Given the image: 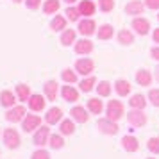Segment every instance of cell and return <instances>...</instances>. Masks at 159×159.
I'll use <instances>...</instances> for the list:
<instances>
[{
    "label": "cell",
    "instance_id": "681fc988",
    "mask_svg": "<svg viewBox=\"0 0 159 159\" xmlns=\"http://www.w3.org/2000/svg\"><path fill=\"white\" fill-rule=\"evenodd\" d=\"M157 18H159V15H157Z\"/></svg>",
    "mask_w": 159,
    "mask_h": 159
},
{
    "label": "cell",
    "instance_id": "7c38bea8",
    "mask_svg": "<svg viewBox=\"0 0 159 159\" xmlns=\"http://www.w3.org/2000/svg\"><path fill=\"white\" fill-rule=\"evenodd\" d=\"M61 118H63V111L59 107H52L48 109V113H47V116H45V120H47V123H57L61 122Z\"/></svg>",
    "mask_w": 159,
    "mask_h": 159
},
{
    "label": "cell",
    "instance_id": "e575fe53",
    "mask_svg": "<svg viewBox=\"0 0 159 159\" xmlns=\"http://www.w3.org/2000/svg\"><path fill=\"white\" fill-rule=\"evenodd\" d=\"M65 15L68 16V20H70V22H77V20H79V16H80V11H79V7H68Z\"/></svg>",
    "mask_w": 159,
    "mask_h": 159
},
{
    "label": "cell",
    "instance_id": "8d00e7d4",
    "mask_svg": "<svg viewBox=\"0 0 159 159\" xmlns=\"http://www.w3.org/2000/svg\"><path fill=\"white\" fill-rule=\"evenodd\" d=\"M50 147L56 150V148H61L63 147V138L57 136V134H54V136H50Z\"/></svg>",
    "mask_w": 159,
    "mask_h": 159
},
{
    "label": "cell",
    "instance_id": "4fadbf2b",
    "mask_svg": "<svg viewBox=\"0 0 159 159\" xmlns=\"http://www.w3.org/2000/svg\"><path fill=\"white\" fill-rule=\"evenodd\" d=\"M29 107L32 111H43L45 109V100L41 95H30L29 98Z\"/></svg>",
    "mask_w": 159,
    "mask_h": 159
},
{
    "label": "cell",
    "instance_id": "ba28073f",
    "mask_svg": "<svg viewBox=\"0 0 159 159\" xmlns=\"http://www.w3.org/2000/svg\"><path fill=\"white\" fill-rule=\"evenodd\" d=\"M95 29H97V25H95L93 20H80L79 22V32L82 36H91V34H95Z\"/></svg>",
    "mask_w": 159,
    "mask_h": 159
},
{
    "label": "cell",
    "instance_id": "d6a6232c",
    "mask_svg": "<svg viewBox=\"0 0 159 159\" xmlns=\"http://www.w3.org/2000/svg\"><path fill=\"white\" fill-rule=\"evenodd\" d=\"M61 75H63V80H65V82H68V84H73V82L77 80V75H75V72H72L70 68L63 70V73H61Z\"/></svg>",
    "mask_w": 159,
    "mask_h": 159
},
{
    "label": "cell",
    "instance_id": "2e32d148",
    "mask_svg": "<svg viewBox=\"0 0 159 159\" xmlns=\"http://www.w3.org/2000/svg\"><path fill=\"white\" fill-rule=\"evenodd\" d=\"M79 11H80V15H84V16H91L95 13V4L91 2V0H80V4H79Z\"/></svg>",
    "mask_w": 159,
    "mask_h": 159
},
{
    "label": "cell",
    "instance_id": "5bb4252c",
    "mask_svg": "<svg viewBox=\"0 0 159 159\" xmlns=\"http://www.w3.org/2000/svg\"><path fill=\"white\" fill-rule=\"evenodd\" d=\"M91 50H93V43L89 39H80V41L75 43V52L77 54H89Z\"/></svg>",
    "mask_w": 159,
    "mask_h": 159
},
{
    "label": "cell",
    "instance_id": "bcb514c9",
    "mask_svg": "<svg viewBox=\"0 0 159 159\" xmlns=\"http://www.w3.org/2000/svg\"><path fill=\"white\" fill-rule=\"evenodd\" d=\"M66 4H73V2H75V0H65Z\"/></svg>",
    "mask_w": 159,
    "mask_h": 159
},
{
    "label": "cell",
    "instance_id": "cb8c5ba5",
    "mask_svg": "<svg viewBox=\"0 0 159 159\" xmlns=\"http://www.w3.org/2000/svg\"><path fill=\"white\" fill-rule=\"evenodd\" d=\"M0 102H2V106H6V107H13V104H15V95L11 93V91H2Z\"/></svg>",
    "mask_w": 159,
    "mask_h": 159
},
{
    "label": "cell",
    "instance_id": "ee69618b",
    "mask_svg": "<svg viewBox=\"0 0 159 159\" xmlns=\"http://www.w3.org/2000/svg\"><path fill=\"white\" fill-rule=\"evenodd\" d=\"M152 38H154V41H156V43H159V29H156V30H154V34H152Z\"/></svg>",
    "mask_w": 159,
    "mask_h": 159
},
{
    "label": "cell",
    "instance_id": "30bf717a",
    "mask_svg": "<svg viewBox=\"0 0 159 159\" xmlns=\"http://www.w3.org/2000/svg\"><path fill=\"white\" fill-rule=\"evenodd\" d=\"M47 139H48V127H41V129L36 130V134H34V145L38 147H43L47 143Z\"/></svg>",
    "mask_w": 159,
    "mask_h": 159
},
{
    "label": "cell",
    "instance_id": "4316f807",
    "mask_svg": "<svg viewBox=\"0 0 159 159\" xmlns=\"http://www.w3.org/2000/svg\"><path fill=\"white\" fill-rule=\"evenodd\" d=\"M59 9V0H47L43 6V11L47 15H52V13H56Z\"/></svg>",
    "mask_w": 159,
    "mask_h": 159
},
{
    "label": "cell",
    "instance_id": "f546056e",
    "mask_svg": "<svg viewBox=\"0 0 159 159\" xmlns=\"http://www.w3.org/2000/svg\"><path fill=\"white\" fill-rule=\"evenodd\" d=\"M118 41L123 45H129L134 41V36H132V32H129V30H120V34H118Z\"/></svg>",
    "mask_w": 159,
    "mask_h": 159
},
{
    "label": "cell",
    "instance_id": "484cf974",
    "mask_svg": "<svg viewBox=\"0 0 159 159\" xmlns=\"http://www.w3.org/2000/svg\"><path fill=\"white\" fill-rule=\"evenodd\" d=\"M97 36H98V39H109V38L113 36V27L111 25H102L100 29H98V32H97Z\"/></svg>",
    "mask_w": 159,
    "mask_h": 159
},
{
    "label": "cell",
    "instance_id": "8992f818",
    "mask_svg": "<svg viewBox=\"0 0 159 159\" xmlns=\"http://www.w3.org/2000/svg\"><path fill=\"white\" fill-rule=\"evenodd\" d=\"M23 116H25V109H23L22 106H16V107H11L7 113H6V120L15 123V122H20Z\"/></svg>",
    "mask_w": 159,
    "mask_h": 159
},
{
    "label": "cell",
    "instance_id": "7402d4cb",
    "mask_svg": "<svg viewBox=\"0 0 159 159\" xmlns=\"http://www.w3.org/2000/svg\"><path fill=\"white\" fill-rule=\"evenodd\" d=\"M88 109H89L93 115H100L102 109H104L102 100H98V98H89V100H88Z\"/></svg>",
    "mask_w": 159,
    "mask_h": 159
},
{
    "label": "cell",
    "instance_id": "e0dca14e",
    "mask_svg": "<svg viewBox=\"0 0 159 159\" xmlns=\"http://www.w3.org/2000/svg\"><path fill=\"white\" fill-rule=\"evenodd\" d=\"M122 143H123V148L127 152H136L138 147H139V145H138V139L134 136H125L122 139Z\"/></svg>",
    "mask_w": 159,
    "mask_h": 159
},
{
    "label": "cell",
    "instance_id": "7bdbcfd3",
    "mask_svg": "<svg viewBox=\"0 0 159 159\" xmlns=\"http://www.w3.org/2000/svg\"><path fill=\"white\" fill-rule=\"evenodd\" d=\"M150 54H152V57H154V59H157V61H159V47H154Z\"/></svg>",
    "mask_w": 159,
    "mask_h": 159
},
{
    "label": "cell",
    "instance_id": "9a60e30c",
    "mask_svg": "<svg viewBox=\"0 0 159 159\" xmlns=\"http://www.w3.org/2000/svg\"><path fill=\"white\" fill-rule=\"evenodd\" d=\"M70 115H72V118L75 120V122H80V123L88 122V118H89L88 113L84 111V107H79V106H77V107H73L72 111H70Z\"/></svg>",
    "mask_w": 159,
    "mask_h": 159
},
{
    "label": "cell",
    "instance_id": "ab89813d",
    "mask_svg": "<svg viewBox=\"0 0 159 159\" xmlns=\"http://www.w3.org/2000/svg\"><path fill=\"white\" fill-rule=\"evenodd\" d=\"M32 159H50V156L47 150H36L32 154Z\"/></svg>",
    "mask_w": 159,
    "mask_h": 159
},
{
    "label": "cell",
    "instance_id": "60d3db41",
    "mask_svg": "<svg viewBox=\"0 0 159 159\" xmlns=\"http://www.w3.org/2000/svg\"><path fill=\"white\" fill-rule=\"evenodd\" d=\"M25 4H27V7L29 9H36V7H39L41 0H25Z\"/></svg>",
    "mask_w": 159,
    "mask_h": 159
},
{
    "label": "cell",
    "instance_id": "836d02e7",
    "mask_svg": "<svg viewBox=\"0 0 159 159\" xmlns=\"http://www.w3.org/2000/svg\"><path fill=\"white\" fill-rule=\"evenodd\" d=\"M73 130H75V125H73L72 120H63L61 122V132L63 134H72Z\"/></svg>",
    "mask_w": 159,
    "mask_h": 159
},
{
    "label": "cell",
    "instance_id": "5b68a950",
    "mask_svg": "<svg viewBox=\"0 0 159 159\" xmlns=\"http://www.w3.org/2000/svg\"><path fill=\"white\" fill-rule=\"evenodd\" d=\"M39 123H41V118L36 115H27L23 118V130L25 132H30V130H34L39 127Z\"/></svg>",
    "mask_w": 159,
    "mask_h": 159
},
{
    "label": "cell",
    "instance_id": "d4e9b609",
    "mask_svg": "<svg viewBox=\"0 0 159 159\" xmlns=\"http://www.w3.org/2000/svg\"><path fill=\"white\" fill-rule=\"evenodd\" d=\"M16 93L20 97V100H23V102H27L30 98V89H29V86H25V84H18V86H16Z\"/></svg>",
    "mask_w": 159,
    "mask_h": 159
},
{
    "label": "cell",
    "instance_id": "ac0fdd59",
    "mask_svg": "<svg viewBox=\"0 0 159 159\" xmlns=\"http://www.w3.org/2000/svg\"><path fill=\"white\" fill-rule=\"evenodd\" d=\"M45 93H47V97L50 100H56V97H57V82L56 80H48L45 84Z\"/></svg>",
    "mask_w": 159,
    "mask_h": 159
},
{
    "label": "cell",
    "instance_id": "f1b7e54d",
    "mask_svg": "<svg viewBox=\"0 0 159 159\" xmlns=\"http://www.w3.org/2000/svg\"><path fill=\"white\" fill-rule=\"evenodd\" d=\"M75 41V30L72 29H66L65 32H63V36H61V43L63 45H70Z\"/></svg>",
    "mask_w": 159,
    "mask_h": 159
},
{
    "label": "cell",
    "instance_id": "d590c367",
    "mask_svg": "<svg viewBox=\"0 0 159 159\" xmlns=\"http://www.w3.org/2000/svg\"><path fill=\"white\" fill-rule=\"evenodd\" d=\"M98 6H100V9L104 13H109L115 7V0H98Z\"/></svg>",
    "mask_w": 159,
    "mask_h": 159
},
{
    "label": "cell",
    "instance_id": "1f68e13d",
    "mask_svg": "<svg viewBox=\"0 0 159 159\" xmlns=\"http://www.w3.org/2000/svg\"><path fill=\"white\" fill-rule=\"evenodd\" d=\"M50 27L54 30H61V29H65L66 27V20L63 18V16H56L54 20L50 22Z\"/></svg>",
    "mask_w": 159,
    "mask_h": 159
},
{
    "label": "cell",
    "instance_id": "74e56055",
    "mask_svg": "<svg viewBox=\"0 0 159 159\" xmlns=\"http://www.w3.org/2000/svg\"><path fill=\"white\" fill-rule=\"evenodd\" d=\"M148 150L154 154H159V138H150L148 139Z\"/></svg>",
    "mask_w": 159,
    "mask_h": 159
},
{
    "label": "cell",
    "instance_id": "83f0119b",
    "mask_svg": "<svg viewBox=\"0 0 159 159\" xmlns=\"http://www.w3.org/2000/svg\"><path fill=\"white\" fill-rule=\"evenodd\" d=\"M80 89L84 91V93H88V91H91L95 86V77H86V79H82L80 80Z\"/></svg>",
    "mask_w": 159,
    "mask_h": 159
},
{
    "label": "cell",
    "instance_id": "c3c4849f",
    "mask_svg": "<svg viewBox=\"0 0 159 159\" xmlns=\"http://www.w3.org/2000/svg\"><path fill=\"white\" fill-rule=\"evenodd\" d=\"M148 159H154V157H148Z\"/></svg>",
    "mask_w": 159,
    "mask_h": 159
},
{
    "label": "cell",
    "instance_id": "6da1fadb",
    "mask_svg": "<svg viewBox=\"0 0 159 159\" xmlns=\"http://www.w3.org/2000/svg\"><path fill=\"white\" fill-rule=\"evenodd\" d=\"M106 113H107V118H109V120H113V122L120 120V118L123 116V106H122V102H118V100H109Z\"/></svg>",
    "mask_w": 159,
    "mask_h": 159
},
{
    "label": "cell",
    "instance_id": "277c9868",
    "mask_svg": "<svg viewBox=\"0 0 159 159\" xmlns=\"http://www.w3.org/2000/svg\"><path fill=\"white\" fill-rule=\"evenodd\" d=\"M4 141H6L9 148H16L20 145V136H18V132L15 129H7L4 132Z\"/></svg>",
    "mask_w": 159,
    "mask_h": 159
},
{
    "label": "cell",
    "instance_id": "603a6c76",
    "mask_svg": "<svg viewBox=\"0 0 159 159\" xmlns=\"http://www.w3.org/2000/svg\"><path fill=\"white\" fill-rule=\"evenodd\" d=\"M129 104H130V107H134V109H143L147 100H145L143 95H132V98L129 100Z\"/></svg>",
    "mask_w": 159,
    "mask_h": 159
},
{
    "label": "cell",
    "instance_id": "d6986e66",
    "mask_svg": "<svg viewBox=\"0 0 159 159\" xmlns=\"http://www.w3.org/2000/svg\"><path fill=\"white\" fill-rule=\"evenodd\" d=\"M115 88H116V93L120 95V97H125V95L130 93V84L127 82V80H122V79L116 80Z\"/></svg>",
    "mask_w": 159,
    "mask_h": 159
},
{
    "label": "cell",
    "instance_id": "9c48e42d",
    "mask_svg": "<svg viewBox=\"0 0 159 159\" xmlns=\"http://www.w3.org/2000/svg\"><path fill=\"white\" fill-rule=\"evenodd\" d=\"M143 11H145V4L139 2V0H132V2H129L125 6V13L127 15H141Z\"/></svg>",
    "mask_w": 159,
    "mask_h": 159
},
{
    "label": "cell",
    "instance_id": "f6af8a7d",
    "mask_svg": "<svg viewBox=\"0 0 159 159\" xmlns=\"http://www.w3.org/2000/svg\"><path fill=\"white\" fill-rule=\"evenodd\" d=\"M156 79L159 80V66H157V68H156Z\"/></svg>",
    "mask_w": 159,
    "mask_h": 159
},
{
    "label": "cell",
    "instance_id": "3957f363",
    "mask_svg": "<svg viewBox=\"0 0 159 159\" xmlns=\"http://www.w3.org/2000/svg\"><path fill=\"white\" fill-rule=\"evenodd\" d=\"M75 70L80 73V75H89V73L93 72V61L91 59H79L77 63H75Z\"/></svg>",
    "mask_w": 159,
    "mask_h": 159
},
{
    "label": "cell",
    "instance_id": "b9f144b4",
    "mask_svg": "<svg viewBox=\"0 0 159 159\" xmlns=\"http://www.w3.org/2000/svg\"><path fill=\"white\" fill-rule=\"evenodd\" d=\"M145 6L150 9H159V0H145Z\"/></svg>",
    "mask_w": 159,
    "mask_h": 159
},
{
    "label": "cell",
    "instance_id": "52a82bcc",
    "mask_svg": "<svg viewBox=\"0 0 159 159\" xmlns=\"http://www.w3.org/2000/svg\"><path fill=\"white\" fill-rule=\"evenodd\" d=\"M98 129L102 130V132H106V134H116L118 132V125H116L113 120H109V118H106V120H98Z\"/></svg>",
    "mask_w": 159,
    "mask_h": 159
},
{
    "label": "cell",
    "instance_id": "4dcf8cb0",
    "mask_svg": "<svg viewBox=\"0 0 159 159\" xmlns=\"http://www.w3.org/2000/svg\"><path fill=\"white\" fill-rule=\"evenodd\" d=\"M97 91H98L100 97H107L111 93V84H109L107 80H102V82H98V86H97Z\"/></svg>",
    "mask_w": 159,
    "mask_h": 159
},
{
    "label": "cell",
    "instance_id": "7a4b0ae2",
    "mask_svg": "<svg viewBox=\"0 0 159 159\" xmlns=\"http://www.w3.org/2000/svg\"><path fill=\"white\" fill-rule=\"evenodd\" d=\"M127 118H129L130 125H136V127H141V125L147 123V116L143 115L141 109H134V111H130L129 115H127Z\"/></svg>",
    "mask_w": 159,
    "mask_h": 159
},
{
    "label": "cell",
    "instance_id": "f35d334b",
    "mask_svg": "<svg viewBox=\"0 0 159 159\" xmlns=\"http://www.w3.org/2000/svg\"><path fill=\"white\" fill-rule=\"evenodd\" d=\"M148 98H150V102L156 107H159V89H150L148 91Z\"/></svg>",
    "mask_w": 159,
    "mask_h": 159
},
{
    "label": "cell",
    "instance_id": "7dc6e473",
    "mask_svg": "<svg viewBox=\"0 0 159 159\" xmlns=\"http://www.w3.org/2000/svg\"><path fill=\"white\" fill-rule=\"evenodd\" d=\"M13 2H22V0H13Z\"/></svg>",
    "mask_w": 159,
    "mask_h": 159
},
{
    "label": "cell",
    "instance_id": "44dd1931",
    "mask_svg": "<svg viewBox=\"0 0 159 159\" xmlns=\"http://www.w3.org/2000/svg\"><path fill=\"white\" fill-rule=\"evenodd\" d=\"M61 93H63V98L68 100V102H75L79 98V93H77L72 86H63V91H61Z\"/></svg>",
    "mask_w": 159,
    "mask_h": 159
},
{
    "label": "cell",
    "instance_id": "8fae6325",
    "mask_svg": "<svg viewBox=\"0 0 159 159\" xmlns=\"http://www.w3.org/2000/svg\"><path fill=\"white\" fill-rule=\"evenodd\" d=\"M132 27H134L136 32H138V34H141V36H145V34L148 32V29H150V25H148V22H147L145 18H134Z\"/></svg>",
    "mask_w": 159,
    "mask_h": 159
},
{
    "label": "cell",
    "instance_id": "ffe728a7",
    "mask_svg": "<svg viewBox=\"0 0 159 159\" xmlns=\"http://www.w3.org/2000/svg\"><path fill=\"white\" fill-rule=\"evenodd\" d=\"M136 80H138V84H141V86H148V84L152 82L150 72H147V70H139V72L136 73Z\"/></svg>",
    "mask_w": 159,
    "mask_h": 159
}]
</instances>
